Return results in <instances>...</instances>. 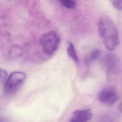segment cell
Wrapping results in <instances>:
<instances>
[{
	"instance_id": "cell-1",
	"label": "cell",
	"mask_w": 122,
	"mask_h": 122,
	"mask_svg": "<svg viewBox=\"0 0 122 122\" xmlns=\"http://www.w3.org/2000/svg\"><path fill=\"white\" fill-rule=\"evenodd\" d=\"M98 29L105 47L112 51L120 44L118 29L114 22L107 16H101L98 21Z\"/></svg>"
},
{
	"instance_id": "cell-2",
	"label": "cell",
	"mask_w": 122,
	"mask_h": 122,
	"mask_svg": "<svg viewBox=\"0 0 122 122\" xmlns=\"http://www.w3.org/2000/svg\"><path fill=\"white\" fill-rule=\"evenodd\" d=\"M60 42V37L54 31H49L44 33L40 39L43 51L47 55L53 54L58 49Z\"/></svg>"
},
{
	"instance_id": "cell-3",
	"label": "cell",
	"mask_w": 122,
	"mask_h": 122,
	"mask_svg": "<svg viewBox=\"0 0 122 122\" xmlns=\"http://www.w3.org/2000/svg\"><path fill=\"white\" fill-rule=\"evenodd\" d=\"M26 79V74L21 71H14L8 77L4 85L6 93L12 94L17 92L23 84Z\"/></svg>"
},
{
	"instance_id": "cell-4",
	"label": "cell",
	"mask_w": 122,
	"mask_h": 122,
	"mask_svg": "<svg viewBox=\"0 0 122 122\" xmlns=\"http://www.w3.org/2000/svg\"><path fill=\"white\" fill-rule=\"evenodd\" d=\"M98 99L101 103L106 105H112L118 99V95L115 89L111 87L102 89L98 95Z\"/></svg>"
},
{
	"instance_id": "cell-5",
	"label": "cell",
	"mask_w": 122,
	"mask_h": 122,
	"mask_svg": "<svg viewBox=\"0 0 122 122\" xmlns=\"http://www.w3.org/2000/svg\"><path fill=\"white\" fill-rule=\"evenodd\" d=\"M103 64L107 71L111 73L119 72L121 68V62L118 57L112 53L106 54L103 59Z\"/></svg>"
},
{
	"instance_id": "cell-6",
	"label": "cell",
	"mask_w": 122,
	"mask_h": 122,
	"mask_svg": "<svg viewBox=\"0 0 122 122\" xmlns=\"http://www.w3.org/2000/svg\"><path fill=\"white\" fill-rule=\"evenodd\" d=\"M92 118V112L90 109L75 110L70 118L71 122H86L90 121Z\"/></svg>"
},
{
	"instance_id": "cell-7",
	"label": "cell",
	"mask_w": 122,
	"mask_h": 122,
	"mask_svg": "<svg viewBox=\"0 0 122 122\" xmlns=\"http://www.w3.org/2000/svg\"><path fill=\"white\" fill-rule=\"evenodd\" d=\"M67 53L69 57L76 63L78 62V57L76 53L74 46L73 43L69 42L68 43V46L67 50Z\"/></svg>"
},
{
	"instance_id": "cell-8",
	"label": "cell",
	"mask_w": 122,
	"mask_h": 122,
	"mask_svg": "<svg viewBox=\"0 0 122 122\" xmlns=\"http://www.w3.org/2000/svg\"><path fill=\"white\" fill-rule=\"evenodd\" d=\"M101 51L99 49L95 48L91 50L87 57L86 58V61L87 62H91L96 60L100 55Z\"/></svg>"
},
{
	"instance_id": "cell-9",
	"label": "cell",
	"mask_w": 122,
	"mask_h": 122,
	"mask_svg": "<svg viewBox=\"0 0 122 122\" xmlns=\"http://www.w3.org/2000/svg\"><path fill=\"white\" fill-rule=\"evenodd\" d=\"M61 5L68 9H73L76 6V3L74 0H63L60 1Z\"/></svg>"
},
{
	"instance_id": "cell-10",
	"label": "cell",
	"mask_w": 122,
	"mask_h": 122,
	"mask_svg": "<svg viewBox=\"0 0 122 122\" xmlns=\"http://www.w3.org/2000/svg\"><path fill=\"white\" fill-rule=\"evenodd\" d=\"M112 3L113 7L117 10L121 11L122 9V0H112Z\"/></svg>"
},
{
	"instance_id": "cell-11",
	"label": "cell",
	"mask_w": 122,
	"mask_h": 122,
	"mask_svg": "<svg viewBox=\"0 0 122 122\" xmlns=\"http://www.w3.org/2000/svg\"><path fill=\"white\" fill-rule=\"evenodd\" d=\"M7 72L3 70H1L0 71V82L2 84L5 83L7 81Z\"/></svg>"
}]
</instances>
